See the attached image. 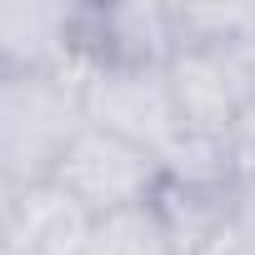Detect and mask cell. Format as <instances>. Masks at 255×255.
<instances>
[{
    "label": "cell",
    "mask_w": 255,
    "mask_h": 255,
    "mask_svg": "<svg viewBox=\"0 0 255 255\" xmlns=\"http://www.w3.org/2000/svg\"><path fill=\"white\" fill-rule=\"evenodd\" d=\"M0 75H80L75 5L5 0L0 5Z\"/></svg>",
    "instance_id": "8992f818"
},
{
    "label": "cell",
    "mask_w": 255,
    "mask_h": 255,
    "mask_svg": "<svg viewBox=\"0 0 255 255\" xmlns=\"http://www.w3.org/2000/svg\"><path fill=\"white\" fill-rule=\"evenodd\" d=\"M175 110L185 135H220L235 125V115L255 100V75L240 60L235 40L230 45H190L165 65Z\"/></svg>",
    "instance_id": "5b68a950"
},
{
    "label": "cell",
    "mask_w": 255,
    "mask_h": 255,
    "mask_svg": "<svg viewBox=\"0 0 255 255\" xmlns=\"http://www.w3.org/2000/svg\"><path fill=\"white\" fill-rule=\"evenodd\" d=\"M85 255H180V245H175V235L165 230V220L150 200V205H135V210L100 215Z\"/></svg>",
    "instance_id": "9c48e42d"
},
{
    "label": "cell",
    "mask_w": 255,
    "mask_h": 255,
    "mask_svg": "<svg viewBox=\"0 0 255 255\" xmlns=\"http://www.w3.org/2000/svg\"><path fill=\"white\" fill-rule=\"evenodd\" d=\"M90 230H95V215L50 180V185L20 190L15 215H10L0 240L15 255H85Z\"/></svg>",
    "instance_id": "52a82bcc"
},
{
    "label": "cell",
    "mask_w": 255,
    "mask_h": 255,
    "mask_svg": "<svg viewBox=\"0 0 255 255\" xmlns=\"http://www.w3.org/2000/svg\"><path fill=\"white\" fill-rule=\"evenodd\" d=\"M230 240L255 255V175L250 180H235V210H230Z\"/></svg>",
    "instance_id": "7c38bea8"
},
{
    "label": "cell",
    "mask_w": 255,
    "mask_h": 255,
    "mask_svg": "<svg viewBox=\"0 0 255 255\" xmlns=\"http://www.w3.org/2000/svg\"><path fill=\"white\" fill-rule=\"evenodd\" d=\"M160 175L170 185H235V160L220 135H180L160 155Z\"/></svg>",
    "instance_id": "30bf717a"
},
{
    "label": "cell",
    "mask_w": 255,
    "mask_h": 255,
    "mask_svg": "<svg viewBox=\"0 0 255 255\" xmlns=\"http://www.w3.org/2000/svg\"><path fill=\"white\" fill-rule=\"evenodd\" d=\"M0 255H15V250H10V245H5V240H0Z\"/></svg>",
    "instance_id": "2e32d148"
},
{
    "label": "cell",
    "mask_w": 255,
    "mask_h": 255,
    "mask_svg": "<svg viewBox=\"0 0 255 255\" xmlns=\"http://www.w3.org/2000/svg\"><path fill=\"white\" fill-rule=\"evenodd\" d=\"M235 50H240V60H245L250 75H255V5H250V15H245V25H240V35H235Z\"/></svg>",
    "instance_id": "4fadbf2b"
},
{
    "label": "cell",
    "mask_w": 255,
    "mask_h": 255,
    "mask_svg": "<svg viewBox=\"0 0 255 255\" xmlns=\"http://www.w3.org/2000/svg\"><path fill=\"white\" fill-rule=\"evenodd\" d=\"M160 160L150 150H135L105 130H85L70 140L60 170H55V185L65 195H75L95 220L100 215H115V210H135V205H150L160 195Z\"/></svg>",
    "instance_id": "3957f363"
},
{
    "label": "cell",
    "mask_w": 255,
    "mask_h": 255,
    "mask_svg": "<svg viewBox=\"0 0 255 255\" xmlns=\"http://www.w3.org/2000/svg\"><path fill=\"white\" fill-rule=\"evenodd\" d=\"M80 130V75H0V175L15 190L50 185Z\"/></svg>",
    "instance_id": "6da1fadb"
},
{
    "label": "cell",
    "mask_w": 255,
    "mask_h": 255,
    "mask_svg": "<svg viewBox=\"0 0 255 255\" xmlns=\"http://www.w3.org/2000/svg\"><path fill=\"white\" fill-rule=\"evenodd\" d=\"M225 145H230L235 175H240V180H250V175H255V100L235 115V125L225 130Z\"/></svg>",
    "instance_id": "8fae6325"
},
{
    "label": "cell",
    "mask_w": 255,
    "mask_h": 255,
    "mask_svg": "<svg viewBox=\"0 0 255 255\" xmlns=\"http://www.w3.org/2000/svg\"><path fill=\"white\" fill-rule=\"evenodd\" d=\"M80 115L90 130H105L155 160L185 135L165 70H120V65H80Z\"/></svg>",
    "instance_id": "7a4b0ae2"
},
{
    "label": "cell",
    "mask_w": 255,
    "mask_h": 255,
    "mask_svg": "<svg viewBox=\"0 0 255 255\" xmlns=\"http://www.w3.org/2000/svg\"><path fill=\"white\" fill-rule=\"evenodd\" d=\"M155 210L165 230L175 235L180 255H200L220 235H230V210H235V185H170L160 180Z\"/></svg>",
    "instance_id": "ba28073f"
},
{
    "label": "cell",
    "mask_w": 255,
    "mask_h": 255,
    "mask_svg": "<svg viewBox=\"0 0 255 255\" xmlns=\"http://www.w3.org/2000/svg\"><path fill=\"white\" fill-rule=\"evenodd\" d=\"M200 255H245V250H240V245H235L230 235H220V240H215V245H205Z\"/></svg>",
    "instance_id": "9a60e30c"
},
{
    "label": "cell",
    "mask_w": 255,
    "mask_h": 255,
    "mask_svg": "<svg viewBox=\"0 0 255 255\" xmlns=\"http://www.w3.org/2000/svg\"><path fill=\"white\" fill-rule=\"evenodd\" d=\"M180 50L175 5L120 0V5H75V60L120 70H165Z\"/></svg>",
    "instance_id": "277c9868"
},
{
    "label": "cell",
    "mask_w": 255,
    "mask_h": 255,
    "mask_svg": "<svg viewBox=\"0 0 255 255\" xmlns=\"http://www.w3.org/2000/svg\"><path fill=\"white\" fill-rule=\"evenodd\" d=\"M15 200H20V190L0 175V235H5V225H10V215H15Z\"/></svg>",
    "instance_id": "5bb4252c"
}]
</instances>
